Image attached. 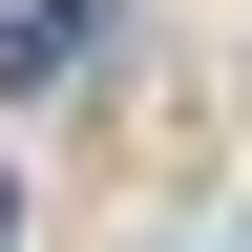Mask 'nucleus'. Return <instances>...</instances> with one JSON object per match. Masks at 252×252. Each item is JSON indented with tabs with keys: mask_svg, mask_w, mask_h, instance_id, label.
Here are the masks:
<instances>
[{
	"mask_svg": "<svg viewBox=\"0 0 252 252\" xmlns=\"http://www.w3.org/2000/svg\"><path fill=\"white\" fill-rule=\"evenodd\" d=\"M63 63H84V0H21L0 21V84H63Z\"/></svg>",
	"mask_w": 252,
	"mask_h": 252,
	"instance_id": "f257e3e1",
	"label": "nucleus"
},
{
	"mask_svg": "<svg viewBox=\"0 0 252 252\" xmlns=\"http://www.w3.org/2000/svg\"><path fill=\"white\" fill-rule=\"evenodd\" d=\"M0 231H21V189H0Z\"/></svg>",
	"mask_w": 252,
	"mask_h": 252,
	"instance_id": "f03ea898",
	"label": "nucleus"
}]
</instances>
